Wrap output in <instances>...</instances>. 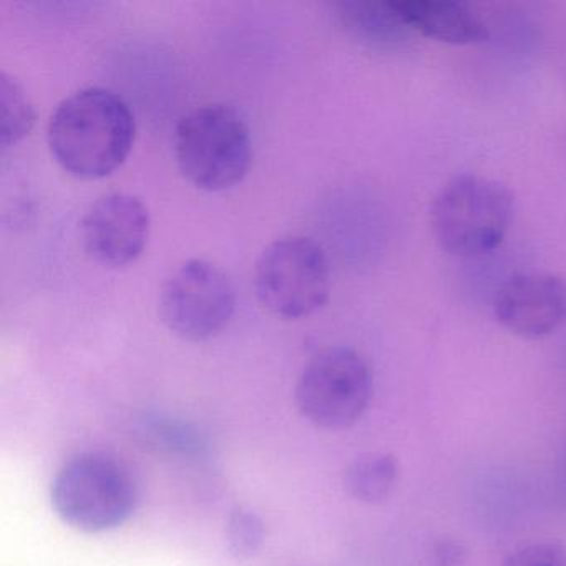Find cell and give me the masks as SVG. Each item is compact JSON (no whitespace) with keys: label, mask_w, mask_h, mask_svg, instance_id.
<instances>
[{"label":"cell","mask_w":566,"mask_h":566,"mask_svg":"<svg viewBox=\"0 0 566 566\" xmlns=\"http://www.w3.org/2000/svg\"><path fill=\"white\" fill-rule=\"evenodd\" d=\"M135 134L134 112L124 97L111 88L85 87L57 105L49 120L48 142L67 174L98 180L127 160Z\"/></svg>","instance_id":"6da1fadb"},{"label":"cell","mask_w":566,"mask_h":566,"mask_svg":"<svg viewBox=\"0 0 566 566\" xmlns=\"http://www.w3.org/2000/svg\"><path fill=\"white\" fill-rule=\"evenodd\" d=\"M503 566H566V548L555 542L528 543L513 549Z\"/></svg>","instance_id":"9a60e30c"},{"label":"cell","mask_w":566,"mask_h":566,"mask_svg":"<svg viewBox=\"0 0 566 566\" xmlns=\"http://www.w3.org/2000/svg\"><path fill=\"white\" fill-rule=\"evenodd\" d=\"M496 321L523 339H542L566 321V281L555 274L510 277L493 300Z\"/></svg>","instance_id":"9c48e42d"},{"label":"cell","mask_w":566,"mask_h":566,"mask_svg":"<svg viewBox=\"0 0 566 566\" xmlns=\"http://www.w3.org/2000/svg\"><path fill=\"white\" fill-rule=\"evenodd\" d=\"M432 566H463L465 565V548L455 539H440L433 545Z\"/></svg>","instance_id":"2e32d148"},{"label":"cell","mask_w":566,"mask_h":566,"mask_svg":"<svg viewBox=\"0 0 566 566\" xmlns=\"http://www.w3.org/2000/svg\"><path fill=\"white\" fill-rule=\"evenodd\" d=\"M0 105H2V127L0 144L8 148L21 142L34 127V105L29 101L22 85L14 77L2 72L0 74Z\"/></svg>","instance_id":"4fadbf2b"},{"label":"cell","mask_w":566,"mask_h":566,"mask_svg":"<svg viewBox=\"0 0 566 566\" xmlns=\"http://www.w3.org/2000/svg\"><path fill=\"white\" fill-rule=\"evenodd\" d=\"M51 496L55 512L67 525L102 533L130 518L137 505V486L117 460L82 453L59 470Z\"/></svg>","instance_id":"277c9868"},{"label":"cell","mask_w":566,"mask_h":566,"mask_svg":"<svg viewBox=\"0 0 566 566\" xmlns=\"http://www.w3.org/2000/svg\"><path fill=\"white\" fill-rule=\"evenodd\" d=\"M227 542L231 555L237 558L247 559L256 555L264 542L263 520L251 510H234L228 520Z\"/></svg>","instance_id":"5bb4252c"},{"label":"cell","mask_w":566,"mask_h":566,"mask_svg":"<svg viewBox=\"0 0 566 566\" xmlns=\"http://www.w3.org/2000/svg\"><path fill=\"white\" fill-rule=\"evenodd\" d=\"M400 21L412 34L449 45H473L486 39L482 19L453 0H392Z\"/></svg>","instance_id":"30bf717a"},{"label":"cell","mask_w":566,"mask_h":566,"mask_svg":"<svg viewBox=\"0 0 566 566\" xmlns=\"http://www.w3.org/2000/svg\"><path fill=\"white\" fill-rule=\"evenodd\" d=\"M150 213L140 198L108 193L95 200L81 221L85 253L107 268L134 263L147 247Z\"/></svg>","instance_id":"ba28073f"},{"label":"cell","mask_w":566,"mask_h":566,"mask_svg":"<svg viewBox=\"0 0 566 566\" xmlns=\"http://www.w3.org/2000/svg\"><path fill=\"white\" fill-rule=\"evenodd\" d=\"M158 310L165 326L187 340L218 336L233 319L237 293L228 274L207 260H190L165 281Z\"/></svg>","instance_id":"52a82bcc"},{"label":"cell","mask_w":566,"mask_h":566,"mask_svg":"<svg viewBox=\"0 0 566 566\" xmlns=\"http://www.w3.org/2000/svg\"><path fill=\"white\" fill-rule=\"evenodd\" d=\"M558 486L562 490V495L566 499V446H563V452L559 455Z\"/></svg>","instance_id":"e0dca14e"},{"label":"cell","mask_w":566,"mask_h":566,"mask_svg":"<svg viewBox=\"0 0 566 566\" xmlns=\"http://www.w3.org/2000/svg\"><path fill=\"white\" fill-rule=\"evenodd\" d=\"M373 390V369L363 354L353 347H327L301 373L296 402L311 422L323 429L340 430L364 416Z\"/></svg>","instance_id":"8992f818"},{"label":"cell","mask_w":566,"mask_h":566,"mask_svg":"<svg viewBox=\"0 0 566 566\" xmlns=\"http://www.w3.org/2000/svg\"><path fill=\"white\" fill-rule=\"evenodd\" d=\"M337 18L357 41L377 49H397L412 35L400 21L392 0H346L336 6Z\"/></svg>","instance_id":"8fae6325"},{"label":"cell","mask_w":566,"mask_h":566,"mask_svg":"<svg viewBox=\"0 0 566 566\" xmlns=\"http://www.w3.org/2000/svg\"><path fill=\"white\" fill-rule=\"evenodd\" d=\"M399 470L396 457L390 453H366L347 467L344 486L359 502L379 503L392 492Z\"/></svg>","instance_id":"7c38bea8"},{"label":"cell","mask_w":566,"mask_h":566,"mask_svg":"<svg viewBox=\"0 0 566 566\" xmlns=\"http://www.w3.org/2000/svg\"><path fill=\"white\" fill-rule=\"evenodd\" d=\"M515 198L495 178L460 175L450 180L430 210L437 243L453 256L490 253L505 240L512 227Z\"/></svg>","instance_id":"3957f363"},{"label":"cell","mask_w":566,"mask_h":566,"mask_svg":"<svg viewBox=\"0 0 566 566\" xmlns=\"http://www.w3.org/2000/svg\"><path fill=\"white\" fill-rule=\"evenodd\" d=\"M253 283L258 300L270 313L301 319L329 300V261L313 238H280L258 258Z\"/></svg>","instance_id":"5b68a950"},{"label":"cell","mask_w":566,"mask_h":566,"mask_svg":"<svg viewBox=\"0 0 566 566\" xmlns=\"http://www.w3.org/2000/svg\"><path fill=\"white\" fill-rule=\"evenodd\" d=\"M175 160L193 187L224 191L241 184L253 161L247 120L230 105L193 108L175 128Z\"/></svg>","instance_id":"7a4b0ae2"}]
</instances>
